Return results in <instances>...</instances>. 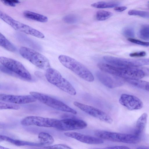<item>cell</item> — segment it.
Segmentation results:
<instances>
[{
  "label": "cell",
  "instance_id": "cell-10",
  "mask_svg": "<svg viewBox=\"0 0 149 149\" xmlns=\"http://www.w3.org/2000/svg\"><path fill=\"white\" fill-rule=\"evenodd\" d=\"M73 104L86 113L101 121L110 124L113 122L111 117L100 109L77 101L74 102Z\"/></svg>",
  "mask_w": 149,
  "mask_h": 149
},
{
  "label": "cell",
  "instance_id": "cell-8",
  "mask_svg": "<svg viewBox=\"0 0 149 149\" xmlns=\"http://www.w3.org/2000/svg\"><path fill=\"white\" fill-rule=\"evenodd\" d=\"M1 18L16 30L39 38L45 37L41 32L32 27L15 20L7 14L0 12Z\"/></svg>",
  "mask_w": 149,
  "mask_h": 149
},
{
  "label": "cell",
  "instance_id": "cell-35",
  "mask_svg": "<svg viewBox=\"0 0 149 149\" xmlns=\"http://www.w3.org/2000/svg\"><path fill=\"white\" fill-rule=\"evenodd\" d=\"M127 9V7L125 6H116L114 8V10L116 11L121 12L124 11Z\"/></svg>",
  "mask_w": 149,
  "mask_h": 149
},
{
  "label": "cell",
  "instance_id": "cell-24",
  "mask_svg": "<svg viewBox=\"0 0 149 149\" xmlns=\"http://www.w3.org/2000/svg\"><path fill=\"white\" fill-rule=\"evenodd\" d=\"M113 15V14L109 11L99 10L96 12L95 17L97 20L104 21L109 19Z\"/></svg>",
  "mask_w": 149,
  "mask_h": 149
},
{
  "label": "cell",
  "instance_id": "cell-13",
  "mask_svg": "<svg viewBox=\"0 0 149 149\" xmlns=\"http://www.w3.org/2000/svg\"><path fill=\"white\" fill-rule=\"evenodd\" d=\"M96 76L103 85L110 88L120 86L123 84L124 79L104 72H98Z\"/></svg>",
  "mask_w": 149,
  "mask_h": 149
},
{
  "label": "cell",
  "instance_id": "cell-5",
  "mask_svg": "<svg viewBox=\"0 0 149 149\" xmlns=\"http://www.w3.org/2000/svg\"><path fill=\"white\" fill-rule=\"evenodd\" d=\"M20 55L33 64L42 69L51 68L48 59L44 56L29 48L21 47L19 49Z\"/></svg>",
  "mask_w": 149,
  "mask_h": 149
},
{
  "label": "cell",
  "instance_id": "cell-16",
  "mask_svg": "<svg viewBox=\"0 0 149 149\" xmlns=\"http://www.w3.org/2000/svg\"><path fill=\"white\" fill-rule=\"evenodd\" d=\"M64 135L84 143L90 144H100L104 143L102 139L76 132H66Z\"/></svg>",
  "mask_w": 149,
  "mask_h": 149
},
{
  "label": "cell",
  "instance_id": "cell-2",
  "mask_svg": "<svg viewBox=\"0 0 149 149\" xmlns=\"http://www.w3.org/2000/svg\"><path fill=\"white\" fill-rule=\"evenodd\" d=\"M58 59L64 66L84 80L89 82L94 81V77L91 72L85 66L77 60L63 55H60Z\"/></svg>",
  "mask_w": 149,
  "mask_h": 149
},
{
  "label": "cell",
  "instance_id": "cell-7",
  "mask_svg": "<svg viewBox=\"0 0 149 149\" xmlns=\"http://www.w3.org/2000/svg\"><path fill=\"white\" fill-rule=\"evenodd\" d=\"M1 64L17 75L27 80H31L30 73L19 62L12 58L3 56L0 57Z\"/></svg>",
  "mask_w": 149,
  "mask_h": 149
},
{
  "label": "cell",
  "instance_id": "cell-20",
  "mask_svg": "<svg viewBox=\"0 0 149 149\" xmlns=\"http://www.w3.org/2000/svg\"><path fill=\"white\" fill-rule=\"evenodd\" d=\"M38 139L40 143L42 145H50L54 141L53 136L48 133L45 132H40L38 135Z\"/></svg>",
  "mask_w": 149,
  "mask_h": 149
},
{
  "label": "cell",
  "instance_id": "cell-27",
  "mask_svg": "<svg viewBox=\"0 0 149 149\" xmlns=\"http://www.w3.org/2000/svg\"><path fill=\"white\" fill-rule=\"evenodd\" d=\"M128 14L130 15L138 16L143 18L149 19V12H148L132 10L128 11Z\"/></svg>",
  "mask_w": 149,
  "mask_h": 149
},
{
  "label": "cell",
  "instance_id": "cell-39",
  "mask_svg": "<svg viewBox=\"0 0 149 149\" xmlns=\"http://www.w3.org/2000/svg\"><path fill=\"white\" fill-rule=\"evenodd\" d=\"M148 3H149V1H148Z\"/></svg>",
  "mask_w": 149,
  "mask_h": 149
},
{
  "label": "cell",
  "instance_id": "cell-28",
  "mask_svg": "<svg viewBox=\"0 0 149 149\" xmlns=\"http://www.w3.org/2000/svg\"><path fill=\"white\" fill-rule=\"evenodd\" d=\"M63 21L66 23L73 24L78 21V18L75 15L70 14L65 16L63 18Z\"/></svg>",
  "mask_w": 149,
  "mask_h": 149
},
{
  "label": "cell",
  "instance_id": "cell-37",
  "mask_svg": "<svg viewBox=\"0 0 149 149\" xmlns=\"http://www.w3.org/2000/svg\"><path fill=\"white\" fill-rule=\"evenodd\" d=\"M0 149H10L8 148L4 147L3 146H0Z\"/></svg>",
  "mask_w": 149,
  "mask_h": 149
},
{
  "label": "cell",
  "instance_id": "cell-23",
  "mask_svg": "<svg viewBox=\"0 0 149 149\" xmlns=\"http://www.w3.org/2000/svg\"><path fill=\"white\" fill-rule=\"evenodd\" d=\"M124 80L135 87L145 90L148 83L146 81L139 79H127Z\"/></svg>",
  "mask_w": 149,
  "mask_h": 149
},
{
  "label": "cell",
  "instance_id": "cell-6",
  "mask_svg": "<svg viewBox=\"0 0 149 149\" xmlns=\"http://www.w3.org/2000/svg\"><path fill=\"white\" fill-rule=\"evenodd\" d=\"M31 95L42 103L60 111L75 114L77 112L63 102L47 95L39 92L31 91Z\"/></svg>",
  "mask_w": 149,
  "mask_h": 149
},
{
  "label": "cell",
  "instance_id": "cell-34",
  "mask_svg": "<svg viewBox=\"0 0 149 149\" xmlns=\"http://www.w3.org/2000/svg\"><path fill=\"white\" fill-rule=\"evenodd\" d=\"M146 55V52L144 51L131 53L129 54L132 57H141L145 56Z\"/></svg>",
  "mask_w": 149,
  "mask_h": 149
},
{
  "label": "cell",
  "instance_id": "cell-14",
  "mask_svg": "<svg viewBox=\"0 0 149 149\" xmlns=\"http://www.w3.org/2000/svg\"><path fill=\"white\" fill-rule=\"evenodd\" d=\"M119 102L120 104L130 110L139 109L143 106L142 101L139 98L129 94L121 95Z\"/></svg>",
  "mask_w": 149,
  "mask_h": 149
},
{
  "label": "cell",
  "instance_id": "cell-26",
  "mask_svg": "<svg viewBox=\"0 0 149 149\" xmlns=\"http://www.w3.org/2000/svg\"><path fill=\"white\" fill-rule=\"evenodd\" d=\"M20 108V106L18 104L0 101V109L1 110L6 109L18 110Z\"/></svg>",
  "mask_w": 149,
  "mask_h": 149
},
{
  "label": "cell",
  "instance_id": "cell-25",
  "mask_svg": "<svg viewBox=\"0 0 149 149\" xmlns=\"http://www.w3.org/2000/svg\"><path fill=\"white\" fill-rule=\"evenodd\" d=\"M140 38L146 40H149V25L145 24L140 28L138 32Z\"/></svg>",
  "mask_w": 149,
  "mask_h": 149
},
{
  "label": "cell",
  "instance_id": "cell-11",
  "mask_svg": "<svg viewBox=\"0 0 149 149\" xmlns=\"http://www.w3.org/2000/svg\"><path fill=\"white\" fill-rule=\"evenodd\" d=\"M87 123L84 121L78 119L68 118L57 120L54 128L62 131L80 130L86 128Z\"/></svg>",
  "mask_w": 149,
  "mask_h": 149
},
{
  "label": "cell",
  "instance_id": "cell-30",
  "mask_svg": "<svg viewBox=\"0 0 149 149\" xmlns=\"http://www.w3.org/2000/svg\"><path fill=\"white\" fill-rule=\"evenodd\" d=\"M123 33L126 36L133 37L134 36V29L131 27H127L124 28L123 30Z\"/></svg>",
  "mask_w": 149,
  "mask_h": 149
},
{
  "label": "cell",
  "instance_id": "cell-12",
  "mask_svg": "<svg viewBox=\"0 0 149 149\" xmlns=\"http://www.w3.org/2000/svg\"><path fill=\"white\" fill-rule=\"evenodd\" d=\"M57 120L52 118L29 116L23 118L21 121V124L25 126L54 127Z\"/></svg>",
  "mask_w": 149,
  "mask_h": 149
},
{
  "label": "cell",
  "instance_id": "cell-1",
  "mask_svg": "<svg viewBox=\"0 0 149 149\" xmlns=\"http://www.w3.org/2000/svg\"><path fill=\"white\" fill-rule=\"evenodd\" d=\"M97 67L103 72L124 80L139 79L149 76V68L137 67H120L104 63H99Z\"/></svg>",
  "mask_w": 149,
  "mask_h": 149
},
{
  "label": "cell",
  "instance_id": "cell-19",
  "mask_svg": "<svg viewBox=\"0 0 149 149\" xmlns=\"http://www.w3.org/2000/svg\"><path fill=\"white\" fill-rule=\"evenodd\" d=\"M23 15L26 18L40 22H45L48 20L45 16L29 10L24 11Z\"/></svg>",
  "mask_w": 149,
  "mask_h": 149
},
{
  "label": "cell",
  "instance_id": "cell-3",
  "mask_svg": "<svg viewBox=\"0 0 149 149\" xmlns=\"http://www.w3.org/2000/svg\"><path fill=\"white\" fill-rule=\"evenodd\" d=\"M45 77L47 81L61 90L72 95L76 94L72 84L54 69L50 68L46 70Z\"/></svg>",
  "mask_w": 149,
  "mask_h": 149
},
{
  "label": "cell",
  "instance_id": "cell-32",
  "mask_svg": "<svg viewBox=\"0 0 149 149\" xmlns=\"http://www.w3.org/2000/svg\"><path fill=\"white\" fill-rule=\"evenodd\" d=\"M1 1L5 5L12 7L15 6V3H20V1L17 0H1Z\"/></svg>",
  "mask_w": 149,
  "mask_h": 149
},
{
  "label": "cell",
  "instance_id": "cell-9",
  "mask_svg": "<svg viewBox=\"0 0 149 149\" xmlns=\"http://www.w3.org/2000/svg\"><path fill=\"white\" fill-rule=\"evenodd\" d=\"M103 59L111 65L120 67H137L149 65V58L132 59L105 56L103 57Z\"/></svg>",
  "mask_w": 149,
  "mask_h": 149
},
{
  "label": "cell",
  "instance_id": "cell-15",
  "mask_svg": "<svg viewBox=\"0 0 149 149\" xmlns=\"http://www.w3.org/2000/svg\"><path fill=\"white\" fill-rule=\"evenodd\" d=\"M1 101L15 104L29 103L36 101L37 100L31 95H18L0 94Z\"/></svg>",
  "mask_w": 149,
  "mask_h": 149
},
{
  "label": "cell",
  "instance_id": "cell-38",
  "mask_svg": "<svg viewBox=\"0 0 149 149\" xmlns=\"http://www.w3.org/2000/svg\"><path fill=\"white\" fill-rule=\"evenodd\" d=\"M146 90L149 91V82H148Z\"/></svg>",
  "mask_w": 149,
  "mask_h": 149
},
{
  "label": "cell",
  "instance_id": "cell-29",
  "mask_svg": "<svg viewBox=\"0 0 149 149\" xmlns=\"http://www.w3.org/2000/svg\"><path fill=\"white\" fill-rule=\"evenodd\" d=\"M44 148L46 149H72L67 145L63 144H55L45 146Z\"/></svg>",
  "mask_w": 149,
  "mask_h": 149
},
{
  "label": "cell",
  "instance_id": "cell-31",
  "mask_svg": "<svg viewBox=\"0 0 149 149\" xmlns=\"http://www.w3.org/2000/svg\"><path fill=\"white\" fill-rule=\"evenodd\" d=\"M128 40L130 42L135 44L144 46H149V42H144L132 38H128Z\"/></svg>",
  "mask_w": 149,
  "mask_h": 149
},
{
  "label": "cell",
  "instance_id": "cell-22",
  "mask_svg": "<svg viewBox=\"0 0 149 149\" xmlns=\"http://www.w3.org/2000/svg\"><path fill=\"white\" fill-rule=\"evenodd\" d=\"M119 4L118 2L101 1L92 4L91 6L98 8H109L117 6Z\"/></svg>",
  "mask_w": 149,
  "mask_h": 149
},
{
  "label": "cell",
  "instance_id": "cell-21",
  "mask_svg": "<svg viewBox=\"0 0 149 149\" xmlns=\"http://www.w3.org/2000/svg\"><path fill=\"white\" fill-rule=\"evenodd\" d=\"M0 44L1 46L9 51L15 52L16 50L14 45L1 33H0Z\"/></svg>",
  "mask_w": 149,
  "mask_h": 149
},
{
  "label": "cell",
  "instance_id": "cell-36",
  "mask_svg": "<svg viewBox=\"0 0 149 149\" xmlns=\"http://www.w3.org/2000/svg\"><path fill=\"white\" fill-rule=\"evenodd\" d=\"M136 149H149V148L146 146H141Z\"/></svg>",
  "mask_w": 149,
  "mask_h": 149
},
{
  "label": "cell",
  "instance_id": "cell-18",
  "mask_svg": "<svg viewBox=\"0 0 149 149\" xmlns=\"http://www.w3.org/2000/svg\"><path fill=\"white\" fill-rule=\"evenodd\" d=\"M0 140L8 142L13 145L18 146H42L40 143L14 139L2 135H0Z\"/></svg>",
  "mask_w": 149,
  "mask_h": 149
},
{
  "label": "cell",
  "instance_id": "cell-33",
  "mask_svg": "<svg viewBox=\"0 0 149 149\" xmlns=\"http://www.w3.org/2000/svg\"><path fill=\"white\" fill-rule=\"evenodd\" d=\"M89 149H131L128 147L125 146H115L103 148H91Z\"/></svg>",
  "mask_w": 149,
  "mask_h": 149
},
{
  "label": "cell",
  "instance_id": "cell-17",
  "mask_svg": "<svg viewBox=\"0 0 149 149\" xmlns=\"http://www.w3.org/2000/svg\"><path fill=\"white\" fill-rule=\"evenodd\" d=\"M147 117V113H144L139 118L136 123L134 134L139 136L146 126Z\"/></svg>",
  "mask_w": 149,
  "mask_h": 149
},
{
  "label": "cell",
  "instance_id": "cell-4",
  "mask_svg": "<svg viewBox=\"0 0 149 149\" xmlns=\"http://www.w3.org/2000/svg\"><path fill=\"white\" fill-rule=\"evenodd\" d=\"M94 134L97 137L101 139L113 142L136 144L139 142V136L134 134H128L112 132L105 131L96 130Z\"/></svg>",
  "mask_w": 149,
  "mask_h": 149
}]
</instances>
